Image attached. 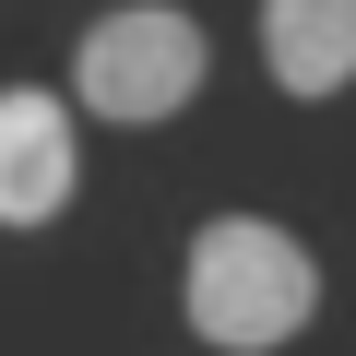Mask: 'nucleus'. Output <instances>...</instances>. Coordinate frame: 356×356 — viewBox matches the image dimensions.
Segmentation results:
<instances>
[{
    "label": "nucleus",
    "instance_id": "1",
    "mask_svg": "<svg viewBox=\"0 0 356 356\" xmlns=\"http://www.w3.org/2000/svg\"><path fill=\"white\" fill-rule=\"evenodd\" d=\"M178 321L202 356H285L321 321V250L273 214H214L178 250Z\"/></svg>",
    "mask_w": 356,
    "mask_h": 356
},
{
    "label": "nucleus",
    "instance_id": "2",
    "mask_svg": "<svg viewBox=\"0 0 356 356\" xmlns=\"http://www.w3.org/2000/svg\"><path fill=\"white\" fill-rule=\"evenodd\" d=\"M202 83H214V36H202V13H178V0H107V13L72 36V95L107 131L191 119Z\"/></svg>",
    "mask_w": 356,
    "mask_h": 356
},
{
    "label": "nucleus",
    "instance_id": "3",
    "mask_svg": "<svg viewBox=\"0 0 356 356\" xmlns=\"http://www.w3.org/2000/svg\"><path fill=\"white\" fill-rule=\"evenodd\" d=\"M83 95L60 83H0V238H36L83 202Z\"/></svg>",
    "mask_w": 356,
    "mask_h": 356
},
{
    "label": "nucleus",
    "instance_id": "4",
    "mask_svg": "<svg viewBox=\"0 0 356 356\" xmlns=\"http://www.w3.org/2000/svg\"><path fill=\"white\" fill-rule=\"evenodd\" d=\"M261 72L297 107L344 95L356 83V0H261Z\"/></svg>",
    "mask_w": 356,
    "mask_h": 356
}]
</instances>
